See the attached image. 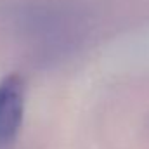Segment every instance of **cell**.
I'll return each mask as SVG.
<instances>
[{"label":"cell","instance_id":"1","mask_svg":"<svg viewBox=\"0 0 149 149\" xmlns=\"http://www.w3.org/2000/svg\"><path fill=\"white\" fill-rule=\"evenodd\" d=\"M26 85L23 76L9 74L0 80V148L10 144L23 121Z\"/></svg>","mask_w":149,"mask_h":149}]
</instances>
